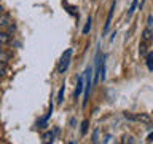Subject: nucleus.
Here are the masks:
<instances>
[{"label": "nucleus", "instance_id": "nucleus-10", "mask_svg": "<svg viewBox=\"0 0 153 144\" xmlns=\"http://www.w3.org/2000/svg\"><path fill=\"white\" fill-rule=\"evenodd\" d=\"M89 29H91V18L88 19V21H86V26H85V29H83V34H88Z\"/></svg>", "mask_w": 153, "mask_h": 144}, {"label": "nucleus", "instance_id": "nucleus-3", "mask_svg": "<svg viewBox=\"0 0 153 144\" xmlns=\"http://www.w3.org/2000/svg\"><path fill=\"white\" fill-rule=\"evenodd\" d=\"M91 75H93V69L86 70V86H85V99H83V106H86L88 103V98H89V90H91Z\"/></svg>", "mask_w": 153, "mask_h": 144}, {"label": "nucleus", "instance_id": "nucleus-12", "mask_svg": "<svg viewBox=\"0 0 153 144\" xmlns=\"http://www.w3.org/2000/svg\"><path fill=\"white\" fill-rule=\"evenodd\" d=\"M43 141H53V133H46V134H43Z\"/></svg>", "mask_w": 153, "mask_h": 144}, {"label": "nucleus", "instance_id": "nucleus-8", "mask_svg": "<svg viewBox=\"0 0 153 144\" xmlns=\"http://www.w3.org/2000/svg\"><path fill=\"white\" fill-rule=\"evenodd\" d=\"M147 67L150 70H153V51H150L147 55Z\"/></svg>", "mask_w": 153, "mask_h": 144}, {"label": "nucleus", "instance_id": "nucleus-6", "mask_svg": "<svg viewBox=\"0 0 153 144\" xmlns=\"http://www.w3.org/2000/svg\"><path fill=\"white\" fill-rule=\"evenodd\" d=\"M85 86H83V77H80L78 79V85H76V90H75V96H80L81 93V90H83Z\"/></svg>", "mask_w": 153, "mask_h": 144}, {"label": "nucleus", "instance_id": "nucleus-16", "mask_svg": "<svg viewBox=\"0 0 153 144\" xmlns=\"http://www.w3.org/2000/svg\"><path fill=\"white\" fill-rule=\"evenodd\" d=\"M0 13H2V7H0Z\"/></svg>", "mask_w": 153, "mask_h": 144}, {"label": "nucleus", "instance_id": "nucleus-4", "mask_svg": "<svg viewBox=\"0 0 153 144\" xmlns=\"http://www.w3.org/2000/svg\"><path fill=\"white\" fill-rule=\"evenodd\" d=\"M152 38H153V29L147 27L145 31H143V34H142V40H143L142 45H147V43H150Z\"/></svg>", "mask_w": 153, "mask_h": 144}, {"label": "nucleus", "instance_id": "nucleus-9", "mask_svg": "<svg viewBox=\"0 0 153 144\" xmlns=\"http://www.w3.org/2000/svg\"><path fill=\"white\" fill-rule=\"evenodd\" d=\"M62 99H64V86H61L59 93H57V103H62Z\"/></svg>", "mask_w": 153, "mask_h": 144}, {"label": "nucleus", "instance_id": "nucleus-15", "mask_svg": "<svg viewBox=\"0 0 153 144\" xmlns=\"http://www.w3.org/2000/svg\"><path fill=\"white\" fill-rule=\"evenodd\" d=\"M148 141H153V133L148 134Z\"/></svg>", "mask_w": 153, "mask_h": 144}, {"label": "nucleus", "instance_id": "nucleus-11", "mask_svg": "<svg viewBox=\"0 0 153 144\" xmlns=\"http://www.w3.org/2000/svg\"><path fill=\"white\" fill-rule=\"evenodd\" d=\"M139 5V0H134L132 2V5H131V10H129V16H131V14L134 13V10H136V7Z\"/></svg>", "mask_w": 153, "mask_h": 144}, {"label": "nucleus", "instance_id": "nucleus-5", "mask_svg": "<svg viewBox=\"0 0 153 144\" xmlns=\"http://www.w3.org/2000/svg\"><path fill=\"white\" fill-rule=\"evenodd\" d=\"M113 10H115V2H113V5H112V10L108 11L107 21H105V26H104V34H107V32H108V29H110V24H112V18H113Z\"/></svg>", "mask_w": 153, "mask_h": 144}, {"label": "nucleus", "instance_id": "nucleus-7", "mask_svg": "<svg viewBox=\"0 0 153 144\" xmlns=\"http://www.w3.org/2000/svg\"><path fill=\"white\" fill-rule=\"evenodd\" d=\"M10 42V35L7 32H0V45H5V43Z\"/></svg>", "mask_w": 153, "mask_h": 144}, {"label": "nucleus", "instance_id": "nucleus-2", "mask_svg": "<svg viewBox=\"0 0 153 144\" xmlns=\"http://www.w3.org/2000/svg\"><path fill=\"white\" fill-rule=\"evenodd\" d=\"M124 117H126L128 120H137V122H143V123H148L150 122V115L147 114H124Z\"/></svg>", "mask_w": 153, "mask_h": 144}, {"label": "nucleus", "instance_id": "nucleus-1", "mask_svg": "<svg viewBox=\"0 0 153 144\" xmlns=\"http://www.w3.org/2000/svg\"><path fill=\"white\" fill-rule=\"evenodd\" d=\"M70 59H72V50L69 48V50L64 51V55L61 56L59 64H57V72H59V74H64V72L67 70V67H69V64H70Z\"/></svg>", "mask_w": 153, "mask_h": 144}, {"label": "nucleus", "instance_id": "nucleus-13", "mask_svg": "<svg viewBox=\"0 0 153 144\" xmlns=\"http://www.w3.org/2000/svg\"><path fill=\"white\" fill-rule=\"evenodd\" d=\"M147 27L153 29V16H148V26H147Z\"/></svg>", "mask_w": 153, "mask_h": 144}, {"label": "nucleus", "instance_id": "nucleus-14", "mask_svg": "<svg viewBox=\"0 0 153 144\" xmlns=\"http://www.w3.org/2000/svg\"><path fill=\"white\" fill-rule=\"evenodd\" d=\"M86 128H88V122H83V127H81V133H86Z\"/></svg>", "mask_w": 153, "mask_h": 144}]
</instances>
